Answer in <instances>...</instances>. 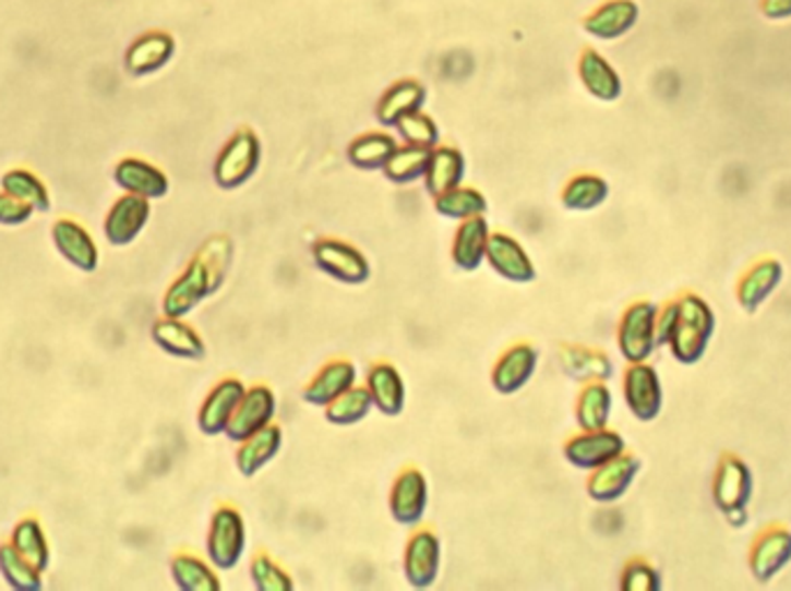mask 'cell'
I'll use <instances>...</instances> for the list:
<instances>
[{"label":"cell","instance_id":"cell-18","mask_svg":"<svg viewBox=\"0 0 791 591\" xmlns=\"http://www.w3.org/2000/svg\"><path fill=\"white\" fill-rule=\"evenodd\" d=\"M642 16V8L636 0H604L584 19V31L602 43L625 37Z\"/></svg>","mask_w":791,"mask_h":591},{"label":"cell","instance_id":"cell-43","mask_svg":"<svg viewBox=\"0 0 791 591\" xmlns=\"http://www.w3.org/2000/svg\"><path fill=\"white\" fill-rule=\"evenodd\" d=\"M394 130L403 144L423 148H435L440 144V128L433 121V116H429L423 109L403 116Z\"/></svg>","mask_w":791,"mask_h":591},{"label":"cell","instance_id":"cell-25","mask_svg":"<svg viewBox=\"0 0 791 591\" xmlns=\"http://www.w3.org/2000/svg\"><path fill=\"white\" fill-rule=\"evenodd\" d=\"M427 86L419 79H400L380 95L375 105V118L382 128H394L403 116L423 109L427 105Z\"/></svg>","mask_w":791,"mask_h":591},{"label":"cell","instance_id":"cell-17","mask_svg":"<svg viewBox=\"0 0 791 591\" xmlns=\"http://www.w3.org/2000/svg\"><path fill=\"white\" fill-rule=\"evenodd\" d=\"M245 388L248 386L241 379L225 377L208 390V396L204 398L197 413V425L204 435L208 437L225 435L231 413H235V409L239 407Z\"/></svg>","mask_w":791,"mask_h":591},{"label":"cell","instance_id":"cell-19","mask_svg":"<svg viewBox=\"0 0 791 591\" xmlns=\"http://www.w3.org/2000/svg\"><path fill=\"white\" fill-rule=\"evenodd\" d=\"M177 53V39L165 31H148L142 33L125 51V70L132 76H146L156 74Z\"/></svg>","mask_w":791,"mask_h":591},{"label":"cell","instance_id":"cell-6","mask_svg":"<svg viewBox=\"0 0 791 591\" xmlns=\"http://www.w3.org/2000/svg\"><path fill=\"white\" fill-rule=\"evenodd\" d=\"M655 326H658V307L648 301H636L623 312L615 340L627 363H646L650 359L658 347Z\"/></svg>","mask_w":791,"mask_h":591},{"label":"cell","instance_id":"cell-5","mask_svg":"<svg viewBox=\"0 0 791 591\" xmlns=\"http://www.w3.org/2000/svg\"><path fill=\"white\" fill-rule=\"evenodd\" d=\"M311 254L315 268L340 285L359 287L371 280L373 268L369 257L350 241L324 236L313 243Z\"/></svg>","mask_w":791,"mask_h":591},{"label":"cell","instance_id":"cell-10","mask_svg":"<svg viewBox=\"0 0 791 591\" xmlns=\"http://www.w3.org/2000/svg\"><path fill=\"white\" fill-rule=\"evenodd\" d=\"M625 453V439L609 427L602 430H578V435L570 437L563 446L565 460L582 471H592L619 458Z\"/></svg>","mask_w":791,"mask_h":591},{"label":"cell","instance_id":"cell-7","mask_svg":"<svg viewBox=\"0 0 791 591\" xmlns=\"http://www.w3.org/2000/svg\"><path fill=\"white\" fill-rule=\"evenodd\" d=\"M276 413H278V400L272 386L266 384L248 386L239 407L235 409V413H231L225 437L231 444H241L248 437H253L255 432L272 425L276 421Z\"/></svg>","mask_w":791,"mask_h":591},{"label":"cell","instance_id":"cell-28","mask_svg":"<svg viewBox=\"0 0 791 591\" xmlns=\"http://www.w3.org/2000/svg\"><path fill=\"white\" fill-rule=\"evenodd\" d=\"M791 562V531L782 527H774L764 531L752 547L750 568L752 576L759 582H768L776 578L780 570Z\"/></svg>","mask_w":791,"mask_h":591},{"label":"cell","instance_id":"cell-40","mask_svg":"<svg viewBox=\"0 0 791 591\" xmlns=\"http://www.w3.org/2000/svg\"><path fill=\"white\" fill-rule=\"evenodd\" d=\"M12 545L28 559L37 570H45L49 566V543L40 522L26 518L19 522L12 531Z\"/></svg>","mask_w":791,"mask_h":591},{"label":"cell","instance_id":"cell-42","mask_svg":"<svg viewBox=\"0 0 791 591\" xmlns=\"http://www.w3.org/2000/svg\"><path fill=\"white\" fill-rule=\"evenodd\" d=\"M3 190L16 200L26 202L35 210H49V192L35 173L26 169H12L3 176Z\"/></svg>","mask_w":791,"mask_h":591},{"label":"cell","instance_id":"cell-26","mask_svg":"<svg viewBox=\"0 0 791 591\" xmlns=\"http://www.w3.org/2000/svg\"><path fill=\"white\" fill-rule=\"evenodd\" d=\"M283 442H285L283 427L276 423L266 425L264 430L255 432L253 437L241 442L237 448V458H235L239 474L243 479L257 477L262 469H266L278 458V453L283 450Z\"/></svg>","mask_w":791,"mask_h":591},{"label":"cell","instance_id":"cell-1","mask_svg":"<svg viewBox=\"0 0 791 591\" xmlns=\"http://www.w3.org/2000/svg\"><path fill=\"white\" fill-rule=\"evenodd\" d=\"M231 254H235V245L227 236L208 239L190 260L185 270L169 285L163 299L165 317L183 319L208 296H214L227 280Z\"/></svg>","mask_w":791,"mask_h":591},{"label":"cell","instance_id":"cell-39","mask_svg":"<svg viewBox=\"0 0 791 591\" xmlns=\"http://www.w3.org/2000/svg\"><path fill=\"white\" fill-rule=\"evenodd\" d=\"M373 409L375 407H373L369 388L357 384L350 390H345L343 396L336 398L332 405L324 407V419L329 421L332 425L350 427V425L361 423Z\"/></svg>","mask_w":791,"mask_h":591},{"label":"cell","instance_id":"cell-24","mask_svg":"<svg viewBox=\"0 0 791 591\" xmlns=\"http://www.w3.org/2000/svg\"><path fill=\"white\" fill-rule=\"evenodd\" d=\"M491 239V225L487 215L479 218L463 220L456 227L454 241H452V262L456 268L472 273L487 262V250Z\"/></svg>","mask_w":791,"mask_h":591},{"label":"cell","instance_id":"cell-9","mask_svg":"<svg viewBox=\"0 0 791 591\" xmlns=\"http://www.w3.org/2000/svg\"><path fill=\"white\" fill-rule=\"evenodd\" d=\"M442 541L433 529H417L403 550V576L415 589H431L440 578Z\"/></svg>","mask_w":791,"mask_h":591},{"label":"cell","instance_id":"cell-45","mask_svg":"<svg viewBox=\"0 0 791 591\" xmlns=\"http://www.w3.org/2000/svg\"><path fill=\"white\" fill-rule=\"evenodd\" d=\"M621 587L625 591H658L660 589V576L648 562L644 559H632L621 576Z\"/></svg>","mask_w":791,"mask_h":591},{"label":"cell","instance_id":"cell-14","mask_svg":"<svg viewBox=\"0 0 791 591\" xmlns=\"http://www.w3.org/2000/svg\"><path fill=\"white\" fill-rule=\"evenodd\" d=\"M487 262L495 275L514 285H530L537 278V268L528 250L507 231H491Z\"/></svg>","mask_w":791,"mask_h":591},{"label":"cell","instance_id":"cell-22","mask_svg":"<svg viewBox=\"0 0 791 591\" xmlns=\"http://www.w3.org/2000/svg\"><path fill=\"white\" fill-rule=\"evenodd\" d=\"M113 181L128 194L144 196V200H163L169 192V179L163 169L140 157H125L113 169Z\"/></svg>","mask_w":791,"mask_h":591},{"label":"cell","instance_id":"cell-38","mask_svg":"<svg viewBox=\"0 0 791 591\" xmlns=\"http://www.w3.org/2000/svg\"><path fill=\"white\" fill-rule=\"evenodd\" d=\"M171 578L181 591H220L223 582L216 566L195 555H177L171 559Z\"/></svg>","mask_w":791,"mask_h":591},{"label":"cell","instance_id":"cell-35","mask_svg":"<svg viewBox=\"0 0 791 591\" xmlns=\"http://www.w3.org/2000/svg\"><path fill=\"white\" fill-rule=\"evenodd\" d=\"M433 208L438 215H442L445 220H470V218H479V215L489 213V200L484 196V192H479L472 185H458L445 194H440L433 200Z\"/></svg>","mask_w":791,"mask_h":591},{"label":"cell","instance_id":"cell-8","mask_svg":"<svg viewBox=\"0 0 791 591\" xmlns=\"http://www.w3.org/2000/svg\"><path fill=\"white\" fill-rule=\"evenodd\" d=\"M431 499L429 479L417 467H405L389 490V514L400 527H419L427 518Z\"/></svg>","mask_w":791,"mask_h":591},{"label":"cell","instance_id":"cell-29","mask_svg":"<svg viewBox=\"0 0 791 591\" xmlns=\"http://www.w3.org/2000/svg\"><path fill=\"white\" fill-rule=\"evenodd\" d=\"M466 173H468V162H466V155H463V150L456 146L438 144L431 150L427 176H423V185H427V192L435 200V196L463 185V181H466Z\"/></svg>","mask_w":791,"mask_h":591},{"label":"cell","instance_id":"cell-2","mask_svg":"<svg viewBox=\"0 0 791 591\" xmlns=\"http://www.w3.org/2000/svg\"><path fill=\"white\" fill-rule=\"evenodd\" d=\"M712 330H716V317H712V310L694 293H685L679 301V317L676 326H673L669 349L673 359L692 365L697 363L712 338Z\"/></svg>","mask_w":791,"mask_h":591},{"label":"cell","instance_id":"cell-16","mask_svg":"<svg viewBox=\"0 0 791 591\" xmlns=\"http://www.w3.org/2000/svg\"><path fill=\"white\" fill-rule=\"evenodd\" d=\"M357 379H359V370L352 361L347 359L326 361L315 372V377L303 386L301 400L311 407L324 409L326 405H332L336 398H340L345 390L357 386Z\"/></svg>","mask_w":791,"mask_h":591},{"label":"cell","instance_id":"cell-48","mask_svg":"<svg viewBox=\"0 0 791 591\" xmlns=\"http://www.w3.org/2000/svg\"><path fill=\"white\" fill-rule=\"evenodd\" d=\"M759 10L770 22H787L791 19V0H759Z\"/></svg>","mask_w":791,"mask_h":591},{"label":"cell","instance_id":"cell-47","mask_svg":"<svg viewBox=\"0 0 791 591\" xmlns=\"http://www.w3.org/2000/svg\"><path fill=\"white\" fill-rule=\"evenodd\" d=\"M679 317V303H669L662 312H658V326H655V335H658V347L669 345L673 326H676Z\"/></svg>","mask_w":791,"mask_h":591},{"label":"cell","instance_id":"cell-33","mask_svg":"<svg viewBox=\"0 0 791 591\" xmlns=\"http://www.w3.org/2000/svg\"><path fill=\"white\" fill-rule=\"evenodd\" d=\"M613 409V396L607 382H588L576 398V425L578 430H602L609 427Z\"/></svg>","mask_w":791,"mask_h":591},{"label":"cell","instance_id":"cell-12","mask_svg":"<svg viewBox=\"0 0 791 591\" xmlns=\"http://www.w3.org/2000/svg\"><path fill=\"white\" fill-rule=\"evenodd\" d=\"M623 396L634 419L648 423L660 417L664 400L662 384L658 372L648 363H630L623 377Z\"/></svg>","mask_w":791,"mask_h":591},{"label":"cell","instance_id":"cell-44","mask_svg":"<svg viewBox=\"0 0 791 591\" xmlns=\"http://www.w3.org/2000/svg\"><path fill=\"white\" fill-rule=\"evenodd\" d=\"M250 580L257 591H292L295 580L287 570L266 553L253 557L250 562Z\"/></svg>","mask_w":791,"mask_h":591},{"label":"cell","instance_id":"cell-4","mask_svg":"<svg viewBox=\"0 0 791 591\" xmlns=\"http://www.w3.org/2000/svg\"><path fill=\"white\" fill-rule=\"evenodd\" d=\"M262 165V142L255 130L241 128L223 144L214 162V181L223 190L243 188Z\"/></svg>","mask_w":791,"mask_h":591},{"label":"cell","instance_id":"cell-11","mask_svg":"<svg viewBox=\"0 0 791 591\" xmlns=\"http://www.w3.org/2000/svg\"><path fill=\"white\" fill-rule=\"evenodd\" d=\"M712 495H716L718 508L731 524L745 522V506L752 497V474L741 458L727 456L720 462Z\"/></svg>","mask_w":791,"mask_h":591},{"label":"cell","instance_id":"cell-27","mask_svg":"<svg viewBox=\"0 0 791 591\" xmlns=\"http://www.w3.org/2000/svg\"><path fill=\"white\" fill-rule=\"evenodd\" d=\"M153 342L165 353L185 361H202L206 357V342L202 335L177 317H163L153 324Z\"/></svg>","mask_w":791,"mask_h":591},{"label":"cell","instance_id":"cell-34","mask_svg":"<svg viewBox=\"0 0 791 591\" xmlns=\"http://www.w3.org/2000/svg\"><path fill=\"white\" fill-rule=\"evenodd\" d=\"M782 280V266L776 260H766L752 266L739 285V301L747 312H755Z\"/></svg>","mask_w":791,"mask_h":591},{"label":"cell","instance_id":"cell-36","mask_svg":"<svg viewBox=\"0 0 791 591\" xmlns=\"http://www.w3.org/2000/svg\"><path fill=\"white\" fill-rule=\"evenodd\" d=\"M609 200V183L597 173H576L565 183L561 202L567 210L588 213Z\"/></svg>","mask_w":791,"mask_h":591},{"label":"cell","instance_id":"cell-41","mask_svg":"<svg viewBox=\"0 0 791 591\" xmlns=\"http://www.w3.org/2000/svg\"><path fill=\"white\" fill-rule=\"evenodd\" d=\"M0 574L5 576L10 587L19 591H35L43 587V570H37L28 559H24L12 543L0 547Z\"/></svg>","mask_w":791,"mask_h":591},{"label":"cell","instance_id":"cell-46","mask_svg":"<svg viewBox=\"0 0 791 591\" xmlns=\"http://www.w3.org/2000/svg\"><path fill=\"white\" fill-rule=\"evenodd\" d=\"M33 210H35L33 206L16 200V196L8 192L0 194V225H24L33 215Z\"/></svg>","mask_w":791,"mask_h":591},{"label":"cell","instance_id":"cell-15","mask_svg":"<svg viewBox=\"0 0 791 591\" xmlns=\"http://www.w3.org/2000/svg\"><path fill=\"white\" fill-rule=\"evenodd\" d=\"M642 462L639 458L623 456L609 460L607 465L597 467L590 471V479L586 483V492L588 497L597 504H613L619 502L625 492L632 487L636 474H639Z\"/></svg>","mask_w":791,"mask_h":591},{"label":"cell","instance_id":"cell-13","mask_svg":"<svg viewBox=\"0 0 791 591\" xmlns=\"http://www.w3.org/2000/svg\"><path fill=\"white\" fill-rule=\"evenodd\" d=\"M539 365V349L530 342H516L507 347L491 370V386L500 396H514L524 390L535 377Z\"/></svg>","mask_w":791,"mask_h":591},{"label":"cell","instance_id":"cell-31","mask_svg":"<svg viewBox=\"0 0 791 591\" xmlns=\"http://www.w3.org/2000/svg\"><path fill=\"white\" fill-rule=\"evenodd\" d=\"M398 148L396 136L387 130L363 132L347 146V162L361 171H382Z\"/></svg>","mask_w":791,"mask_h":591},{"label":"cell","instance_id":"cell-21","mask_svg":"<svg viewBox=\"0 0 791 591\" xmlns=\"http://www.w3.org/2000/svg\"><path fill=\"white\" fill-rule=\"evenodd\" d=\"M151 218V202L137 194H123L105 220V236L113 245H128L144 231Z\"/></svg>","mask_w":791,"mask_h":591},{"label":"cell","instance_id":"cell-3","mask_svg":"<svg viewBox=\"0 0 791 591\" xmlns=\"http://www.w3.org/2000/svg\"><path fill=\"white\" fill-rule=\"evenodd\" d=\"M248 550V527L245 518L237 506L220 504L214 516H211L208 536H206V555L216 570H235Z\"/></svg>","mask_w":791,"mask_h":591},{"label":"cell","instance_id":"cell-23","mask_svg":"<svg viewBox=\"0 0 791 591\" xmlns=\"http://www.w3.org/2000/svg\"><path fill=\"white\" fill-rule=\"evenodd\" d=\"M578 79H582L584 88L600 102H615L623 95V79L607 58L592 49L586 47L578 56Z\"/></svg>","mask_w":791,"mask_h":591},{"label":"cell","instance_id":"cell-37","mask_svg":"<svg viewBox=\"0 0 791 591\" xmlns=\"http://www.w3.org/2000/svg\"><path fill=\"white\" fill-rule=\"evenodd\" d=\"M431 150L433 148L410 146V144L398 146L392 153L387 165H384V169H382L384 179H387L394 185H410V183L423 181V176H427Z\"/></svg>","mask_w":791,"mask_h":591},{"label":"cell","instance_id":"cell-32","mask_svg":"<svg viewBox=\"0 0 791 591\" xmlns=\"http://www.w3.org/2000/svg\"><path fill=\"white\" fill-rule=\"evenodd\" d=\"M561 367L567 377L584 384L607 382L613 374V363L607 353L578 345H567L561 349Z\"/></svg>","mask_w":791,"mask_h":591},{"label":"cell","instance_id":"cell-20","mask_svg":"<svg viewBox=\"0 0 791 591\" xmlns=\"http://www.w3.org/2000/svg\"><path fill=\"white\" fill-rule=\"evenodd\" d=\"M365 388L371 393L373 407L384 417H400L408 400V388L400 370L394 363L377 361L365 372Z\"/></svg>","mask_w":791,"mask_h":591},{"label":"cell","instance_id":"cell-30","mask_svg":"<svg viewBox=\"0 0 791 591\" xmlns=\"http://www.w3.org/2000/svg\"><path fill=\"white\" fill-rule=\"evenodd\" d=\"M53 243L63 257L80 270L98 268V248H95L91 233L72 220H58L53 225Z\"/></svg>","mask_w":791,"mask_h":591}]
</instances>
